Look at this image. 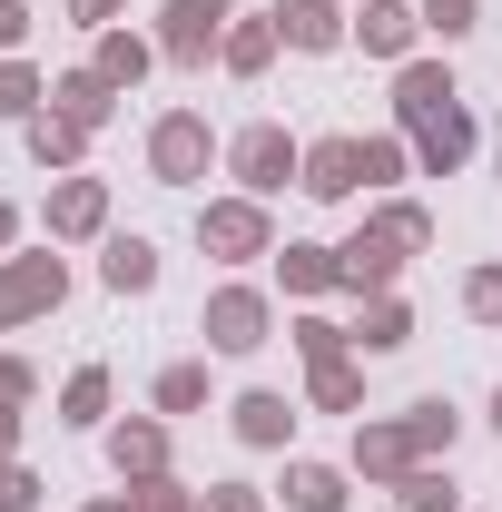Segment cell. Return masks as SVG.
<instances>
[{
  "label": "cell",
  "mask_w": 502,
  "mask_h": 512,
  "mask_svg": "<svg viewBox=\"0 0 502 512\" xmlns=\"http://www.w3.org/2000/svg\"><path fill=\"white\" fill-rule=\"evenodd\" d=\"M453 434H463V414L443 404V394H424V404H404V414H384V424H355V483H404V473H424L434 453H453Z\"/></svg>",
  "instance_id": "cell-1"
},
{
  "label": "cell",
  "mask_w": 502,
  "mask_h": 512,
  "mask_svg": "<svg viewBox=\"0 0 502 512\" xmlns=\"http://www.w3.org/2000/svg\"><path fill=\"white\" fill-rule=\"evenodd\" d=\"M227 178H237V197H286L306 178V138H286L276 119H247L227 138Z\"/></svg>",
  "instance_id": "cell-2"
},
{
  "label": "cell",
  "mask_w": 502,
  "mask_h": 512,
  "mask_svg": "<svg viewBox=\"0 0 502 512\" xmlns=\"http://www.w3.org/2000/svg\"><path fill=\"white\" fill-rule=\"evenodd\" d=\"M217 158H227V138L197 119V109H168V119L148 128V178H158V188H197Z\"/></svg>",
  "instance_id": "cell-3"
},
{
  "label": "cell",
  "mask_w": 502,
  "mask_h": 512,
  "mask_svg": "<svg viewBox=\"0 0 502 512\" xmlns=\"http://www.w3.org/2000/svg\"><path fill=\"white\" fill-rule=\"evenodd\" d=\"M197 247L217 256V266L276 256V217H266V197H207V207H197Z\"/></svg>",
  "instance_id": "cell-4"
},
{
  "label": "cell",
  "mask_w": 502,
  "mask_h": 512,
  "mask_svg": "<svg viewBox=\"0 0 502 512\" xmlns=\"http://www.w3.org/2000/svg\"><path fill=\"white\" fill-rule=\"evenodd\" d=\"M197 335H207V355H256V345L276 335V306H266V286H217V296L197 306Z\"/></svg>",
  "instance_id": "cell-5"
},
{
  "label": "cell",
  "mask_w": 502,
  "mask_h": 512,
  "mask_svg": "<svg viewBox=\"0 0 502 512\" xmlns=\"http://www.w3.org/2000/svg\"><path fill=\"white\" fill-rule=\"evenodd\" d=\"M227 20H237V0H168V10H158V60L168 69H207L217 40H227Z\"/></svg>",
  "instance_id": "cell-6"
},
{
  "label": "cell",
  "mask_w": 502,
  "mask_h": 512,
  "mask_svg": "<svg viewBox=\"0 0 502 512\" xmlns=\"http://www.w3.org/2000/svg\"><path fill=\"white\" fill-rule=\"evenodd\" d=\"M60 296H69L60 256H0V335H10V325H40Z\"/></svg>",
  "instance_id": "cell-7"
},
{
  "label": "cell",
  "mask_w": 502,
  "mask_h": 512,
  "mask_svg": "<svg viewBox=\"0 0 502 512\" xmlns=\"http://www.w3.org/2000/svg\"><path fill=\"white\" fill-rule=\"evenodd\" d=\"M40 227H50V247H89V237H109V178H50Z\"/></svg>",
  "instance_id": "cell-8"
},
{
  "label": "cell",
  "mask_w": 502,
  "mask_h": 512,
  "mask_svg": "<svg viewBox=\"0 0 502 512\" xmlns=\"http://www.w3.org/2000/svg\"><path fill=\"white\" fill-rule=\"evenodd\" d=\"M404 256H414V247H404L394 227H375V217H365V227H355V237L335 247V266H345V296H394Z\"/></svg>",
  "instance_id": "cell-9"
},
{
  "label": "cell",
  "mask_w": 502,
  "mask_h": 512,
  "mask_svg": "<svg viewBox=\"0 0 502 512\" xmlns=\"http://www.w3.org/2000/svg\"><path fill=\"white\" fill-rule=\"evenodd\" d=\"M227 434L247 453H286L296 444V394H276V384H247L237 404H227Z\"/></svg>",
  "instance_id": "cell-10"
},
{
  "label": "cell",
  "mask_w": 502,
  "mask_h": 512,
  "mask_svg": "<svg viewBox=\"0 0 502 512\" xmlns=\"http://www.w3.org/2000/svg\"><path fill=\"white\" fill-rule=\"evenodd\" d=\"M276 40L306 50V60H325V50L355 40V10H345V0H276Z\"/></svg>",
  "instance_id": "cell-11"
},
{
  "label": "cell",
  "mask_w": 502,
  "mask_h": 512,
  "mask_svg": "<svg viewBox=\"0 0 502 512\" xmlns=\"http://www.w3.org/2000/svg\"><path fill=\"white\" fill-rule=\"evenodd\" d=\"M109 473H119V483H158V473H168V414L109 424Z\"/></svg>",
  "instance_id": "cell-12"
},
{
  "label": "cell",
  "mask_w": 502,
  "mask_h": 512,
  "mask_svg": "<svg viewBox=\"0 0 502 512\" xmlns=\"http://www.w3.org/2000/svg\"><path fill=\"white\" fill-rule=\"evenodd\" d=\"M404 138H414V168H424V178H453V168L473 158V109L453 99V109H434V119H414Z\"/></svg>",
  "instance_id": "cell-13"
},
{
  "label": "cell",
  "mask_w": 502,
  "mask_h": 512,
  "mask_svg": "<svg viewBox=\"0 0 502 512\" xmlns=\"http://www.w3.org/2000/svg\"><path fill=\"white\" fill-rule=\"evenodd\" d=\"M414 40H424V10L414 0H365L355 10V50L365 60H414Z\"/></svg>",
  "instance_id": "cell-14"
},
{
  "label": "cell",
  "mask_w": 502,
  "mask_h": 512,
  "mask_svg": "<svg viewBox=\"0 0 502 512\" xmlns=\"http://www.w3.org/2000/svg\"><path fill=\"white\" fill-rule=\"evenodd\" d=\"M306 197H365V138H306Z\"/></svg>",
  "instance_id": "cell-15"
},
{
  "label": "cell",
  "mask_w": 502,
  "mask_h": 512,
  "mask_svg": "<svg viewBox=\"0 0 502 512\" xmlns=\"http://www.w3.org/2000/svg\"><path fill=\"white\" fill-rule=\"evenodd\" d=\"M463 89H453V69L443 60H404L394 69V128H414V119H434V109H453Z\"/></svg>",
  "instance_id": "cell-16"
},
{
  "label": "cell",
  "mask_w": 502,
  "mask_h": 512,
  "mask_svg": "<svg viewBox=\"0 0 502 512\" xmlns=\"http://www.w3.org/2000/svg\"><path fill=\"white\" fill-rule=\"evenodd\" d=\"M276 50H286V40H276V10H256V20H227L217 69H227V79H266V69H276Z\"/></svg>",
  "instance_id": "cell-17"
},
{
  "label": "cell",
  "mask_w": 502,
  "mask_h": 512,
  "mask_svg": "<svg viewBox=\"0 0 502 512\" xmlns=\"http://www.w3.org/2000/svg\"><path fill=\"white\" fill-rule=\"evenodd\" d=\"M20 138H30V158H40V168H60V178H79V158H89V138H99V128L60 119V109H40V119L20 128Z\"/></svg>",
  "instance_id": "cell-18"
},
{
  "label": "cell",
  "mask_w": 502,
  "mask_h": 512,
  "mask_svg": "<svg viewBox=\"0 0 502 512\" xmlns=\"http://www.w3.org/2000/svg\"><path fill=\"white\" fill-rule=\"evenodd\" d=\"M50 109H60V119H79V128H109L119 89H109L99 69H60V79H50Z\"/></svg>",
  "instance_id": "cell-19"
},
{
  "label": "cell",
  "mask_w": 502,
  "mask_h": 512,
  "mask_svg": "<svg viewBox=\"0 0 502 512\" xmlns=\"http://www.w3.org/2000/svg\"><path fill=\"white\" fill-rule=\"evenodd\" d=\"M345 483H355L345 463H286L276 493H286V512H345Z\"/></svg>",
  "instance_id": "cell-20"
},
{
  "label": "cell",
  "mask_w": 502,
  "mask_h": 512,
  "mask_svg": "<svg viewBox=\"0 0 502 512\" xmlns=\"http://www.w3.org/2000/svg\"><path fill=\"white\" fill-rule=\"evenodd\" d=\"M99 286H109V296H148V286H158V247H148V237H109V247H99Z\"/></svg>",
  "instance_id": "cell-21"
},
{
  "label": "cell",
  "mask_w": 502,
  "mask_h": 512,
  "mask_svg": "<svg viewBox=\"0 0 502 512\" xmlns=\"http://www.w3.org/2000/svg\"><path fill=\"white\" fill-rule=\"evenodd\" d=\"M89 69H99L109 89H138V79L158 69V40H138V30H99V50H89Z\"/></svg>",
  "instance_id": "cell-22"
},
{
  "label": "cell",
  "mask_w": 502,
  "mask_h": 512,
  "mask_svg": "<svg viewBox=\"0 0 502 512\" xmlns=\"http://www.w3.org/2000/svg\"><path fill=\"white\" fill-rule=\"evenodd\" d=\"M276 276H286V296H325V286H345V266H335V247H315V237H296V247H276Z\"/></svg>",
  "instance_id": "cell-23"
},
{
  "label": "cell",
  "mask_w": 502,
  "mask_h": 512,
  "mask_svg": "<svg viewBox=\"0 0 502 512\" xmlns=\"http://www.w3.org/2000/svg\"><path fill=\"white\" fill-rule=\"evenodd\" d=\"M394 345H414V306H404V296H365V316H355V355H394Z\"/></svg>",
  "instance_id": "cell-24"
},
{
  "label": "cell",
  "mask_w": 502,
  "mask_h": 512,
  "mask_svg": "<svg viewBox=\"0 0 502 512\" xmlns=\"http://www.w3.org/2000/svg\"><path fill=\"white\" fill-rule=\"evenodd\" d=\"M60 424L69 434H99V424H109V365H79V375L60 384Z\"/></svg>",
  "instance_id": "cell-25"
},
{
  "label": "cell",
  "mask_w": 502,
  "mask_h": 512,
  "mask_svg": "<svg viewBox=\"0 0 502 512\" xmlns=\"http://www.w3.org/2000/svg\"><path fill=\"white\" fill-rule=\"evenodd\" d=\"M306 404H315V414H355V404H365V365H355V355L315 365V375H306Z\"/></svg>",
  "instance_id": "cell-26"
},
{
  "label": "cell",
  "mask_w": 502,
  "mask_h": 512,
  "mask_svg": "<svg viewBox=\"0 0 502 512\" xmlns=\"http://www.w3.org/2000/svg\"><path fill=\"white\" fill-rule=\"evenodd\" d=\"M40 109H50V79H40V69L10 50V60H0V119H20V128H30Z\"/></svg>",
  "instance_id": "cell-27"
},
{
  "label": "cell",
  "mask_w": 502,
  "mask_h": 512,
  "mask_svg": "<svg viewBox=\"0 0 502 512\" xmlns=\"http://www.w3.org/2000/svg\"><path fill=\"white\" fill-rule=\"evenodd\" d=\"M286 335H296V355H306V375H315V365H335V355H355V325H335V316H296Z\"/></svg>",
  "instance_id": "cell-28"
},
{
  "label": "cell",
  "mask_w": 502,
  "mask_h": 512,
  "mask_svg": "<svg viewBox=\"0 0 502 512\" xmlns=\"http://www.w3.org/2000/svg\"><path fill=\"white\" fill-rule=\"evenodd\" d=\"M394 512H463V493H453V473H443V463H424V473H404V483H394Z\"/></svg>",
  "instance_id": "cell-29"
},
{
  "label": "cell",
  "mask_w": 502,
  "mask_h": 512,
  "mask_svg": "<svg viewBox=\"0 0 502 512\" xmlns=\"http://www.w3.org/2000/svg\"><path fill=\"white\" fill-rule=\"evenodd\" d=\"M148 404H158L168 424H178V414H197V404H207V365H168V375L148 384Z\"/></svg>",
  "instance_id": "cell-30"
},
{
  "label": "cell",
  "mask_w": 502,
  "mask_h": 512,
  "mask_svg": "<svg viewBox=\"0 0 502 512\" xmlns=\"http://www.w3.org/2000/svg\"><path fill=\"white\" fill-rule=\"evenodd\" d=\"M404 168H414V138H404V128H384V138H365V188H394Z\"/></svg>",
  "instance_id": "cell-31"
},
{
  "label": "cell",
  "mask_w": 502,
  "mask_h": 512,
  "mask_svg": "<svg viewBox=\"0 0 502 512\" xmlns=\"http://www.w3.org/2000/svg\"><path fill=\"white\" fill-rule=\"evenodd\" d=\"M375 227H394V237H404V247H414V256L434 247V217H424L414 197H384V207H375Z\"/></svg>",
  "instance_id": "cell-32"
},
{
  "label": "cell",
  "mask_w": 502,
  "mask_h": 512,
  "mask_svg": "<svg viewBox=\"0 0 502 512\" xmlns=\"http://www.w3.org/2000/svg\"><path fill=\"white\" fill-rule=\"evenodd\" d=\"M463 316H473V325H502V266H473V276H463Z\"/></svg>",
  "instance_id": "cell-33"
},
{
  "label": "cell",
  "mask_w": 502,
  "mask_h": 512,
  "mask_svg": "<svg viewBox=\"0 0 502 512\" xmlns=\"http://www.w3.org/2000/svg\"><path fill=\"white\" fill-rule=\"evenodd\" d=\"M414 10H424V30H443V40H463L483 20V0H414Z\"/></svg>",
  "instance_id": "cell-34"
},
{
  "label": "cell",
  "mask_w": 502,
  "mask_h": 512,
  "mask_svg": "<svg viewBox=\"0 0 502 512\" xmlns=\"http://www.w3.org/2000/svg\"><path fill=\"white\" fill-rule=\"evenodd\" d=\"M0 512H40V473H30L20 453L0 463Z\"/></svg>",
  "instance_id": "cell-35"
},
{
  "label": "cell",
  "mask_w": 502,
  "mask_h": 512,
  "mask_svg": "<svg viewBox=\"0 0 502 512\" xmlns=\"http://www.w3.org/2000/svg\"><path fill=\"white\" fill-rule=\"evenodd\" d=\"M128 503H138V512H197L178 473H158V483H128Z\"/></svg>",
  "instance_id": "cell-36"
},
{
  "label": "cell",
  "mask_w": 502,
  "mask_h": 512,
  "mask_svg": "<svg viewBox=\"0 0 502 512\" xmlns=\"http://www.w3.org/2000/svg\"><path fill=\"white\" fill-rule=\"evenodd\" d=\"M197 512H266V493H256V483H207Z\"/></svg>",
  "instance_id": "cell-37"
},
{
  "label": "cell",
  "mask_w": 502,
  "mask_h": 512,
  "mask_svg": "<svg viewBox=\"0 0 502 512\" xmlns=\"http://www.w3.org/2000/svg\"><path fill=\"white\" fill-rule=\"evenodd\" d=\"M30 394H40V375H30L20 355H0V404H30Z\"/></svg>",
  "instance_id": "cell-38"
},
{
  "label": "cell",
  "mask_w": 502,
  "mask_h": 512,
  "mask_svg": "<svg viewBox=\"0 0 502 512\" xmlns=\"http://www.w3.org/2000/svg\"><path fill=\"white\" fill-rule=\"evenodd\" d=\"M119 10H128V0H69V20H79V30H119Z\"/></svg>",
  "instance_id": "cell-39"
},
{
  "label": "cell",
  "mask_w": 502,
  "mask_h": 512,
  "mask_svg": "<svg viewBox=\"0 0 502 512\" xmlns=\"http://www.w3.org/2000/svg\"><path fill=\"white\" fill-rule=\"evenodd\" d=\"M20 30H30V10H20V0H0V60L20 50Z\"/></svg>",
  "instance_id": "cell-40"
},
{
  "label": "cell",
  "mask_w": 502,
  "mask_h": 512,
  "mask_svg": "<svg viewBox=\"0 0 502 512\" xmlns=\"http://www.w3.org/2000/svg\"><path fill=\"white\" fill-rule=\"evenodd\" d=\"M20 453V404H0V463Z\"/></svg>",
  "instance_id": "cell-41"
},
{
  "label": "cell",
  "mask_w": 502,
  "mask_h": 512,
  "mask_svg": "<svg viewBox=\"0 0 502 512\" xmlns=\"http://www.w3.org/2000/svg\"><path fill=\"white\" fill-rule=\"evenodd\" d=\"M10 237H20V207H10V197H0V247H10Z\"/></svg>",
  "instance_id": "cell-42"
},
{
  "label": "cell",
  "mask_w": 502,
  "mask_h": 512,
  "mask_svg": "<svg viewBox=\"0 0 502 512\" xmlns=\"http://www.w3.org/2000/svg\"><path fill=\"white\" fill-rule=\"evenodd\" d=\"M89 512H138V503H128V493H109V503H89Z\"/></svg>",
  "instance_id": "cell-43"
},
{
  "label": "cell",
  "mask_w": 502,
  "mask_h": 512,
  "mask_svg": "<svg viewBox=\"0 0 502 512\" xmlns=\"http://www.w3.org/2000/svg\"><path fill=\"white\" fill-rule=\"evenodd\" d=\"M493 434H502V384H493Z\"/></svg>",
  "instance_id": "cell-44"
}]
</instances>
